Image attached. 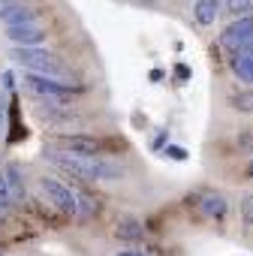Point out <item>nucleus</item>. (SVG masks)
<instances>
[{"label":"nucleus","instance_id":"f257e3e1","mask_svg":"<svg viewBox=\"0 0 253 256\" xmlns=\"http://www.w3.org/2000/svg\"><path fill=\"white\" fill-rule=\"evenodd\" d=\"M46 160L70 175H76L78 181H118L124 178V166L120 163H112L106 157H82V154H70V151H48Z\"/></svg>","mask_w":253,"mask_h":256},{"label":"nucleus","instance_id":"f03ea898","mask_svg":"<svg viewBox=\"0 0 253 256\" xmlns=\"http://www.w3.org/2000/svg\"><path fill=\"white\" fill-rule=\"evenodd\" d=\"M12 60H16L18 66H24L28 72L60 76V64H58L48 52H42V48H36V46H16V48H12Z\"/></svg>","mask_w":253,"mask_h":256},{"label":"nucleus","instance_id":"7ed1b4c3","mask_svg":"<svg viewBox=\"0 0 253 256\" xmlns=\"http://www.w3.org/2000/svg\"><path fill=\"white\" fill-rule=\"evenodd\" d=\"M22 84H24L30 94H36V96H48V100L72 96V94H78V90H82V88H76V84L60 82L58 76H42V72H24Z\"/></svg>","mask_w":253,"mask_h":256},{"label":"nucleus","instance_id":"20e7f679","mask_svg":"<svg viewBox=\"0 0 253 256\" xmlns=\"http://www.w3.org/2000/svg\"><path fill=\"white\" fill-rule=\"evenodd\" d=\"M220 46L229 52V54H238L241 48L253 46V16H241V18H232L223 34H220Z\"/></svg>","mask_w":253,"mask_h":256},{"label":"nucleus","instance_id":"39448f33","mask_svg":"<svg viewBox=\"0 0 253 256\" xmlns=\"http://www.w3.org/2000/svg\"><path fill=\"white\" fill-rule=\"evenodd\" d=\"M40 190L48 199V205H54L60 214H78V199L66 184H60L54 178H40Z\"/></svg>","mask_w":253,"mask_h":256},{"label":"nucleus","instance_id":"423d86ee","mask_svg":"<svg viewBox=\"0 0 253 256\" xmlns=\"http://www.w3.org/2000/svg\"><path fill=\"white\" fill-rule=\"evenodd\" d=\"M58 148L70 154H82V157H96L106 151V142L94 136H58Z\"/></svg>","mask_w":253,"mask_h":256},{"label":"nucleus","instance_id":"0eeeda50","mask_svg":"<svg viewBox=\"0 0 253 256\" xmlns=\"http://www.w3.org/2000/svg\"><path fill=\"white\" fill-rule=\"evenodd\" d=\"M6 40L12 46H40L46 42V30L34 22V24H12L6 28Z\"/></svg>","mask_w":253,"mask_h":256},{"label":"nucleus","instance_id":"6e6552de","mask_svg":"<svg viewBox=\"0 0 253 256\" xmlns=\"http://www.w3.org/2000/svg\"><path fill=\"white\" fill-rule=\"evenodd\" d=\"M36 10H30V6H24V4H4L0 6V24H6V28H12V24H34L36 22Z\"/></svg>","mask_w":253,"mask_h":256},{"label":"nucleus","instance_id":"1a4fd4ad","mask_svg":"<svg viewBox=\"0 0 253 256\" xmlns=\"http://www.w3.org/2000/svg\"><path fill=\"white\" fill-rule=\"evenodd\" d=\"M0 172H4V181H6V187H10L12 205H16V202H22V199H24V172H22V166L10 163V166H4Z\"/></svg>","mask_w":253,"mask_h":256},{"label":"nucleus","instance_id":"9d476101","mask_svg":"<svg viewBox=\"0 0 253 256\" xmlns=\"http://www.w3.org/2000/svg\"><path fill=\"white\" fill-rule=\"evenodd\" d=\"M199 208H202V214L211 217V220H223V217L229 214V202H226V196H220V193H205V196L199 199Z\"/></svg>","mask_w":253,"mask_h":256},{"label":"nucleus","instance_id":"9b49d317","mask_svg":"<svg viewBox=\"0 0 253 256\" xmlns=\"http://www.w3.org/2000/svg\"><path fill=\"white\" fill-rule=\"evenodd\" d=\"M232 72H235L241 82L253 84V46H247V48H241L238 54H232Z\"/></svg>","mask_w":253,"mask_h":256},{"label":"nucleus","instance_id":"f8f14e48","mask_svg":"<svg viewBox=\"0 0 253 256\" xmlns=\"http://www.w3.org/2000/svg\"><path fill=\"white\" fill-rule=\"evenodd\" d=\"M220 16V0H193V18L202 28H211Z\"/></svg>","mask_w":253,"mask_h":256},{"label":"nucleus","instance_id":"ddd939ff","mask_svg":"<svg viewBox=\"0 0 253 256\" xmlns=\"http://www.w3.org/2000/svg\"><path fill=\"white\" fill-rule=\"evenodd\" d=\"M118 238H124V241H142L145 238V226L136 217H120L118 220Z\"/></svg>","mask_w":253,"mask_h":256},{"label":"nucleus","instance_id":"4468645a","mask_svg":"<svg viewBox=\"0 0 253 256\" xmlns=\"http://www.w3.org/2000/svg\"><path fill=\"white\" fill-rule=\"evenodd\" d=\"M229 106L232 112H244V114H253V90H232L229 94Z\"/></svg>","mask_w":253,"mask_h":256},{"label":"nucleus","instance_id":"2eb2a0df","mask_svg":"<svg viewBox=\"0 0 253 256\" xmlns=\"http://www.w3.org/2000/svg\"><path fill=\"white\" fill-rule=\"evenodd\" d=\"M229 16L241 18V16H253V0H226Z\"/></svg>","mask_w":253,"mask_h":256},{"label":"nucleus","instance_id":"dca6fc26","mask_svg":"<svg viewBox=\"0 0 253 256\" xmlns=\"http://www.w3.org/2000/svg\"><path fill=\"white\" fill-rule=\"evenodd\" d=\"M241 220H244V226H250V229H253V193L241 202Z\"/></svg>","mask_w":253,"mask_h":256},{"label":"nucleus","instance_id":"f3484780","mask_svg":"<svg viewBox=\"0 0 253 256\" xmlns=\"http://www.w3.org/2000/svg\"><path fill=\"white\" fill-rule=\"evenodd\" d=\"M10 205H12V196H10V187H6V181H4V172H0V211L10 208Z\"/></svg>","mask_w":253,"mask_h":256},{"label":"nucleus","instance_id":"a211bd4d","mask_svg":"<svg viewBox=\"0 0 253 256\" xmlns=\"http://www.w3.org/2000/svg\"><path fill=\"white\" fill-rule=\"evenodd\" d=\"M163 154H166V157H172V160H187V151H184V148H178V145H166V148H163Z\"/></svg>","mask_w":253,"mask_h":256},{"label":"nucleus","instance_id":"6ab92c4d","mask_svg":"<svg viewBox=\"0 0 253 256\" xmlns=\"http://www.w3.org/2000/svg\"><path fill=\"white\" fill-rule=\"evenodd\" d=\"M238 142H241L244 148H250V151H253V130H247V133H244V136H241Z\"/></svg>","mask_w":253,"mask_h":256},{"label":"nucleus","instance_id":"aec40b11","mask_svg":"<svg viewBox=\"0 0 253 256\" xmlns=\"http://www.w3.org/2000/svg\"><path fill=\"white\" fill-rule=\"evenodd\" d=\"M12 82H16V78H12V72H4V84H6V88H16Z\"/></svg>","mask_w":253,"mask_h":256},{"label":"nucleus","instance_id":"412c9836","mask_svg":"<svg viewBox=\"0 0 253 256\" xmlns=\"http://www.w3.org/2000/svg\"><path fill=\"white\" fill-rule=\"evenodd\" d=\"M118 256H145V253H136V250H120Z\"/></svg>","mask_w":253,"mask_h":256},{"label":"nucleus","instance_id":"4be33fe9","mask_svg":"<svg viewBox=\"0 0 253 256\" xmlns=\"http://www.w3.org/2000/svg\"><path fill=\"white\" fill-rule=\"evenodd\" d=\"M247 175L253 178V157H250V163H247Z\"/></svg>","mask_w":253,"mask_h":256},{"label":"nucleus","instance_id":"5701e85b","mask_svg":"<svg viewBox=\"0 0 253 256\" xmlns=\"http://www.w3.org/2000/svg\"><path fill=\"white\" fill-rule=\"evenodd\" d=\"M4 4H16V0H0V6H4Z\"/></svg>","mask_w":253,"mask_h":256},{"label":"nucleus","instance_id":"b1692460","mask_svg":"<svg viewBox=\"0 0 253 256\" xmlns=\"http://www.w3.org/2000/svg\"><path fill=\"white\" fill-rule=\"evenodd\" d=\"M142 4H154V0H142Z\"/></svg>","mask_w":253,"mask_h":256}]
</instances>
